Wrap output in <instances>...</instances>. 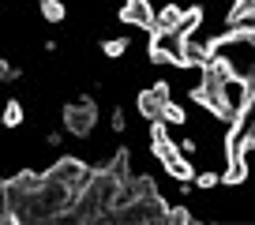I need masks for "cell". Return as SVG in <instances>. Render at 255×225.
<instances>
[{"label":"cell","instance_id":"cell-1","mask_svg":"<svg viewBox=\"0 0 255 225\" xmlns=\"http://www.w3.org/2000/svg\"><path fill=\"white\" fill-rule=\"evenodd\" d=\"M98 124V105L90 94H83L75 105H64V131H72L75 139H90Z\"/></svg>","mask_w":255,"mask_h":225},{"label":"cell","instance_id":"cell-2","mask_svg":"<svg viewBox=\"0 0 255 225\" xmlns=\"http://www.w3.org/2000/svg\"><path fill=\"white\" fill-rule=\"evenodd\" d=\"M45 173H49V177H56L60 184H68L72 192H83V184L90 180L94 165H87V161H79V158H60L56 165H49Z\"/></svg>","mask_w":255,"mask_h":225},{"label":"cell","instance_id":"cell-3","mask_svg":"<svg viewBox=\"0 0 255 225\" xmlns=\"http://www.w3.org/2000/svg\"><path fill=\"white\" fill-rule=\"evenodd\" d=\"M225 34H255V0H233L229 19H225Z\"/></svg>","mask_w":255,"mask_h":225},{"label":"cell","instance_id":"cell-4","mask_svg":"<svg viewBox=\"0 0 255 225\" xmlns=\"http://www.w3.org/2000/svg\"><path fill=\"white\" fill-rule=\"evenodd\" d=\"M165 102L169 98H161L158 94V87H150V90H143V94L135 98V105H139V112H143L146 120H161V109H165Z\"/></svg>","mask_w":255,"mask_h":225},{"label":"cell","instance_id":"cell-5","mask_svg":"<svg viewBox=\"0 0 255 225\" xmlns=\"http://www.w3.org/2000/svg\"><path fill=\"white\" fill-rule=\"evenodd\" d=\"M180 19H184L180 4H165V8L154 11V30H173V26H180Z\"/></svg>","mask_w":255,"mask_h":225},{"label":"cell","instance_id":"cell-6","mask_svg":"<svg viewBox=\"0 0 255 225\" xmlns=\"http://www.w3.org/2000/svg\"><path fill=\"white\" fill-rule=\"evenodd\" d=\"M38 11H41L45 23H64V15H68L64 0H38Z\"/></svg>","mask_w":255,"mask_h":225},{"label":"cell","instance_id":"cell-7","mask_svg":"<svg viewBox=\"0 0 255 225\" xmlns=\"http://www.w3.org/2000/svg\"><path fill=\"white\" fill-rule=\"evenodd\" d=\"M0 124L4 128H19L23 124V105L11 98V102H4V109H0Z\"/></svg>","mask_w":255,"mask_h":225},{"label":"cell","instance_id":"cell-8","mask_svg":"<svg viewBox=\"0 0 255 225\" xmlns=\"http://www.w3.org/2000/svg\"><path fill=\"white\" fill-rule=\"evenodd\" d=\"M222 184V169H207V173H195V188L199 192H210V188Z\"/></svg>","mask_w":255,"mask_h":225},{"label":"cell","instance_id":"cell-9","mask_svg":"<svg viewBox=\"0 0 255 225\" xmlns=\"http://www.w3.org/2000/svg\"><path fill=\"white\" fill-rule=\"evenodd\" d=\"M128 45H131L128 38H109V41H102V53L117 60V56H124V53H128Z\"/></svg>","mask_w":255,"mask_h":225},{"label":"cell","instance_id":"cell-10","mask_svg":"<svg viewBox=\"0 0 255 225\" xmlns=\"http://www.w3.org/2000/svg\"><path fill=\"white\" fill-rule=\"evenodd\" d=\"M161 120H165V124H184L188 116H184V109H180L176 102H165V109H161Z\"/></svg>","mask_w":255,"mask_h":225},{"label":"cell","instance_id":"cell-11","mask_svg":"<svg viewBox=\"0 0 255 225\" xmlns=\"http://www.w3.org/2000/svg\"><path fill=\"white\" fill-rule=\"evenodd\" d=\"M19 75H23V68H19V64H11V60H4V56H0V83H15Z\"/></svg>","mask_w":255,"mask_h":225},{"label":"cell","instance_id":"cell-12","mask_svg":"<svg viewBox=\"0 0 255 225\" xmlns=\"http://www.w3.org/2000/svg\"><path fill=\"white\" fill-rule=\"evenodd\" d=\"M109 128L117 131V135H124V131H128V116H124V109H113V116H109Z\"/></svg>","mask_w":255,"mask_h":225},{"label":"cell","instance_id":"cell-13","mask_svg":"<svg viewBox=\"0 0 255 225\" xmlns=\"http://www.w3.org/2000/svg\"><path fill=\"white\" fill-rule=\"evenodd\" d=\"M165 222H191V210H188V207H173V210L165 214Z\"/></svg>","mask_w":255,"mask_h":225},{"label":"cell","instance_id":"cell-14","mask_svg":"<svg viewBox=\"0 0 255 225\" xmlns=\"http://www.w3.org/2000/svg\"><path fill=\"white\" fill-rule=\"evenodd\" d=\"M60 143H64V131H60V128L45 131V146H53V150H56V146H60Z\"/></svg>","mask_w":255,"mask_h":225}]
</instances>
